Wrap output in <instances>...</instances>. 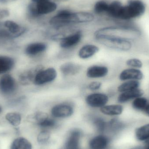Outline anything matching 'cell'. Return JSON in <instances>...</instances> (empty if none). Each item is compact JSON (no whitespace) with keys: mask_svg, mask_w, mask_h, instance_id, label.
Returning <instances> with one entry per match:
<instances>
[{"mask_svg":"<svg viewBox=\"0 0 149 149\" xmlns=\"http://www.w3.org/2000/svg\"><path fill=\"white\" fill-rule=\"evenodd\" d=\"M95 38L104 46L120 51H130L134 45V39L100 30L95 33Z\"/></svg>","mask_w":149,"mask_h":149,"instance_id":"6da1fadb","label":"cell"},{"mask_svg":"<svg viewBox=\"0 0 149 149\" xmlns=\"http://www.w3.org/2000/svg\"><path fill=\"white\" fill-rule=\"evenodd\" d=\"M148 10L143 0H127L123 3L118 21L121 22H134L144 15Z\"/></svg>","mask_w":149,"mask_h":149,"instance_id":"7a4b0ae2","label":"cell"},{"mask_svg":"<svg viewBox=\"0 0 149 149\" xmlns=\"http://www.w3.org/2000/svg\"><path fill=\"white\" fill-rule=\"evenodd\" d=\"M81 23V16L80 11L74 12L66 9L60 10L49 20L50 24L56 28Z\"/></svg>","mask_w":149,"mask_h":149,"instance_id":"3957f363","label":"cell"},{"mask_svg":"<svg viewBox=\"0 0 149 149\" xmlns=\"http://www.w3.org/2000/svg\"><path fill=\"white\" fill-rule=\"evenodd\" d=\"M57 8V4L56 3L50 0H46L37 3L31 2L28 6V12L31 17L36 18L52 13Z\"/></svg>","mask_w":149,"mask_h":149,"instance_id":"277c9868","label":"cell"},{"mask_svg":"<svg viewBox=\"0 0 149 149\" xmlns=\"http://www.w3.org/2000/svg\"><path fill=\"white\" fill-rule=\"evenodd\" d=\"M57 76V73L55 68L49 67L42 69L36 74L33 82L37 86L45 85L55 80Z\"/></svg>","mask_w":149,"mask_h":149,"instance_id":"5b68a950","label":"cell"},{"mask_svg":"<svg viewBox=\"0 0 149 149\" xmlns=\"http://www.w3.org/2000/svg\"><path fill=\"white\" fill-rule=\"evenodd\" d=\"M108 101V96L101 93H94L88 95L86 99L88 105L93 108H101L106 106Z\"/></svg>","mask_w":149,"mask_h":149,"instance_id":"8992f818","label":"cell"},{"mask_svg":"<svg viewBox=\"0 0 149 149\" xmlns=\"http://www.w3.org/2000/svg\"><path fill=\"white\" fill-rule=\"evenodd\" d=\"M16 87L15 81L10 74H4L0 78V91L3 94H11L15 92Z\"/></svg>","mask_w":149,"mask_h":149,"instance_id":"52a82bcc","label":"cell"},{"mask_svg":"<svg viewBox=\"0 0 149 149\" xmlns=\"http://www.w3.org/2000/svg\"><path fill=\"white\" fill-rule=\"evenodd\" d=\"M144 78V74L141 69L128 67L124 69L119 74V79L122 81L128 80H142Z\"/></svg>","mask_w":149,"mask_h":149,"instance_id":"ba28073f","label":"cell"},{"mask_svg":"<svg viewBox=\"0 0 149 149\" xmlns=\"http://www.w3.org/2000/svg\"><path fill=\"white\" fill-rule=\"evenodd\" d=\"M74 109L72 106L66 103H61L54 106L52 109L51 113L56 118H64L72 115Z\"/></svg>","mask_w":149,"mask_h":149,"instance_id":"9c48e42d","label":"cell"},{"mask_svg":"<svg viewBox=\"0 0 149 149\" xmlns=\"http://www.w3.org/2000/svg\"><path fill=\"white\" fill-rule=\"evenodd\" d=\"M82 33L81 31H76L73 34L62 38L60 41L61 48L70 49L76 46L80 42L82 38Z\"/></svg>","mask_w":149,"mask_h":149,"instance_id":"30bf717a","label":"cell"},{"mask_svg":"<svg viewBox=\"0 0 149 149\" xmlns=\"http://www.w3.org/2000/svg\"><path fill=\"white\" fill-rule=\"evenodd\" d=\"M144 94V91L140 88L132 91L120 93L117 97V101L120 104L127 103L130 101H132L137 97L143 96Z\"/></svg>","mask_w":149,"mask_h":149,"instance_id":"8fae6325","label":"cell"},{"mask_svg":"<svg viewBox=\"0 0 149 149\" xmlns=\"http://www.w3.org/2000/svg\"><path fill=\"white\" fill-rule=\"evenodd\" d=\"M110 140L104 135H98L93 137L89 142L90 149H108Z\"/></svg>","mask_w":149,"mask_h":149,"instance_id":"7c38bea8","label":"cell"},{"mask_svg":"<svg viewBox=\"0 0 149 149\" xmlns=\"http://www.w3.org/2000/svg\"><path fill=\"white\" fill-rule=\"evenodd\" d=\"M108 72V69L106 66L93 65L87 70L86 75L88 78L96 79L105 77Z\"/></svg>","mask_w":149,"mask_h":149,"instance_id":"4fadbf2b","label":"cell"},{"mask_svg":"<svg viewBox=\"0 0 149 149\" xmlns=\"http://www.w3.org/2000/svg\"><path fill=\"white\" fill-rule=\"evenodd\" d=\"M123 3L120 0H113L109 3L107 14L115 22H118L119 16L123 6Z\"/></svg>","mask_w":149,"mask_h":149,"instance_id":"5bb4252c","label":"cell"},{"mask_svg":"<svg viewBox=\"0 0 149 149\" xmlns=\"http://www.w3.org/2000/svg\"><path fill=\"white\" fill-rule=\"evenodd\" d=\"M3 25L12 35L13 38L20 36L26 31L25 27H22L15 22L7 20L3 23Z\"/></svg>","mask_w":149,"mask_h":149,"instance_id":"9a60e30c","label":"cell"},{"mask_svg":"<svg viewBox=\"0 0 149 149\" xmlns=\"http://www.w3.org/2000/svg\"><path fill=\"white\" fill-rule=\"evenodd\" d=\"M134 136L140 142H147L149 141V123L143 124L135 129Z\"/></svg>","mask_w":149,"mask_h":149,"instance_id":"2e32d148","label":"cell"},{"mask_svg":"<svg viewBox=\"0 0 149 149\" xmlns=\"http://www.w3.org/2000/svg\"><path fill=\"white\" fill-rule=\"evenodd\" d=\"M47 49V45L44 43L35 42L29 45L25 49L28 56H34L42 53Z\"/></svg>","mask_w":149,"mask_h":149,"instance_id":"e0dca14e","label":"cell"},{"mask_svg":"<svg viewBox=\"0 0 149 149\" xmlns=\"http://www.w3.org/2000/svg\"><path fill=\"white\" fill-rule=\"evenodd\" d=\"M124 110L123 106L121 104H112L107 105L101 108L102 113L110 116H117L123 113Z\"/></svg>","mask_w":149,"mask_h":149,"instance_id":"ac0fdd59","label":"cell"},{"mask_svg":"<svg viewBox=\"0 0 149 149\" xmlns=\"http://www.w3.org/2000/svg\"><path fill=\"white\" fill-rule=\"evenodd\" d=\"M99 48L93 45H86L81 48L79 51V56L82 59H87L99 52Z\"/></svg>","mask_w":149,"mask_h":149,"instance_id":"d6986e66","label":"cell"},{"mask_svg":"<svg viewBox=\"0 0 149 149\" xmlns=\"http://www.w3.org/2000/svg\"><path fill=\"white\" fill-rule=\"evenodd\" d=\"M81 70V66L73 63H66L60 66V71L65 75H73L78 74Z\"/></svg>","mask_w":149,"mask_h":149,"instance_id":"ffe728a7","label":"cell"},{"mask_svg":"<svg viewBox=\"0 0 149 149\" xmlns=\"http://www.w3.org/2000/svg\"><path fill=\"white\" fill-rule=\"evenodd\" d=\"M81 133L78 130H74L71 133L65 143V149L79 148Z\"/></svg>","mask_w":149,"mask_h":149,"instance_id":"44dd1931","label":"cell"},{"mask_svg":"<svg viewBox=\"0 0 149 149\" xmlns=\"http://www.w3.org/2000/svg\"><path fill=\"white\" fill-rule=\"evenodd\" d=\"M141 82L139 81L128 80L123 81L117 88L120 93L132 91L140 88Z\"/></svg>","mask_w":149,"mask_h":149,"instance_id":"7402d4cb","label":"cell"},{"mask_svg":"<svg viewBox=\"0 0 149 149\" xmlns=\"http://www.w3.org/2000/svg\"><path fill=\"white\" fill-rule=\"evenodd\" d=\"M149 102L148 99L143 95L133 100L131 102V106L133 109L136 111L143 112Z\"/></svg>","mask_w":149,"mask_h":149,"instance_id":"603a6c76","label":"cell"},{"mask_svg":"<svg viewBox=\"0 0 149 149\" xmlns=\"http://www.w3.org/2000/svg\"><path fill=\"white\" fill-rule=\"evenodd\" d=\"M14 65V60L11 58L0 56V74H3L10 70Z\"/></svg>","mask_w":149,"mask_h":149,"instance_id":"cb8c5ba5","label":"cell"},{"mask_svg":"<svg viewBox=\"0 0 149 149\" xmlns=\"http://www.w3.org/2000/svg\"><path fill=\"white\" fill-rule=\"evenodd\" d=\"M10 149H32V145L25 138L18 137L13 142Z\"/></svg>","mask_w":149,"mask_h":149,"instance_id":"d4e9b609","label":"cell"},{"mask_svg":"<svg viewBox=\"0 0 149 149\" xmlns=\"http://www.w3.org/2000/svg\"><path fill=\"white\" fill-rule=\"evenodd\" d=\"M125 127V123L117 118L112 119L108 123V127L113 132L121 131L123 130Z\"/></svg>","mask_w":149,"mask_h":149,"instance_id":"484cf974","label":"cell"},{"mask_svg":"<svg viewBox=\"0 0 149 149\" xmlns=\"http://www.w3.org/2000/svg\"><path fill=\"white\" fill-rule=\"evenodd\" d=\"M109 3L105 0L97 1L94 6V11L97 14L107 13L108 9Z\"/></svg>","mask_w":149,"mask_h":149,"instance_id":"4316f807","label":"cell"},{"mask_svg":"<svg viewBox=\"0 0 149 149\" xmlns=\"http://www.w3.org/2000/svg\"><path fill=\"white\" fill-rule=\"evenodd\" d=\"M6 120L14 127H17L20 125L22 117L20 114L17 113H9L5 116Z\"/></svg>","mask_w":149,"mask_h":149,"instance_id":"83f0119b","label":"cell"},{"mask_svg":"<svg viewBox=\"0 0 149 149\" xmlns=\"http://www.w3.org/2000/svg\"><path fill=\"white\" fill-rule=\"evenodd\" d=\"M127 66L130 68L141 69L143 66V63L141 59L136 58H129L126 61Z\"/></svg>","mask_w":149,"mask_h":149,"instance_id":"f1b7e54d","label":"cell"},{"mask_svg":"<svg viewBox=\"0 0 149 149\" xmlns=\"http://www.w3.org/2000/svg\"><path fill=\"white\" fill-rule=\"evenodd\" d=\"M94 125L99 132H103L108 127V123L102 118L98 117L94 120Z\"/></svg>","mask_w":149,"mask_h":149,"instance_id":"f546056e","label":"cell"},{"mask_svg":"<svg viewBox=\"0 0 149 149\" xmlns=\"http://www.w3.org/2000/svg\"><path fill=\"white\" fill-rule=\"evenodd\" d=\"M56 124L55 120L48 117L41 122L38 125L42 128H51L54 127Z\"/></svg>","mask_w":149,"mask_h":149,"instance_id":"4dcf8cb0","label":"cell"},{"mask_svg":"<svg viewBox=\"0 0 149 149\" xmlns=\"http://www.w3.org/2000/svg\"><path fill=\"white\" fill-rule=\"evenodd\" d=\"M50 137L49 133L47 131L41 132L38 136V141L39 142L43 143L47 142Z\"/></svg>","mask_w":149,"mask_h":149,"instance_id":"1f68e13d","label":"cell"},{"mask_svg":"<svg viewBox=\"0 0 149 149\" xmlns=\"http://www.w3.org/2000/svg\"><path fill=\"white\" fill-rule=\"evenodd\" d=\"M101 86V82L98 81H94L89 83L88 87L91 91H96L100 89Z\"/></svg>","mask_w":149,"mask_h":149,"instance_id":"d6a6232c","label":"cell"},{"mask_svg":"<svg viewBox=\"0 0 149 149\" xmlns=\"http://www.w3.org/2000/svg\"><path fill=\"white\" fill-rule=\"evenodd\" d=\"M10 15L9 11L7 9L0 10V19L8 17Z\"/></svg>","mask_w":149,"mask_h":149,"instance_id":"836d02e7","label":"cell"},{"mask_svg":"<svg viewBox=\"0 0 149 149\" xmlns=\"http://www.w3.org/2000/svg\"><path fill=\"white\" fill-rule=\"evenodd\" d=\"M17 0H0V3L5 4V3H9L15 1Z\"/></svg>","mask_w":149,"mask_h":149,"instance_id":"e575fe53","label":"cell"},{"mask_svg":"<svg viewBox=\"0 0 149 149\" xmlns=\"http://www.w3.org/2000/svg\"><path fill=\"white\" fill-rule=\"evenodd\" d=\"M143 112H144V113L147 116L149 117V102L148 106H147V107L146 108Z\"/></svg>","mask_w":149,"mask_h":149,"instance_id":"d590c367","label":"cell"},{"mask_svg":"<svg viewBox=\"0 0 149 149\" xmlns=\"http://www.w3.org/2000/svg\"><path fill=\"white\" fill-rule=\"evenodd\" d=\"M129 149H144V146H136L132 147Z\"/></svg>","mask_w":149,"mask_h":149,"instance_id":"8d00e7d4","label":"cell"},{"mask_svg":"<svg viewBox=\"0 0 149 149\" xmlns=\"http://www.w3.org/2000/svg\"><path fill=\"white\" fill-rule=\"evenodd\" d=\"M144 149H149V141L145 143V145L144 146Z\"/></svg>","mask_w":149,"mask_h":149,"instance_id":"74e56055","label":"cell"},{"mask_svg":"<svg viewBox=\"0 0 149 149\" xmlns=\"http://www.w3.org/2000/svg\"><path fill=\"white\" fill-rule=\"evenodd\" d=\"M31 1L32 2L37 3L40 2L42 1H46V0H31Z\"/></svg>","mask_w":149,"mask_h":149,"instance_id":"f35d334b","label":"cell"},{"mask_svg":"<svg viewBox=\"0 0 149 149\" xmlns=\"http://www.w3.org/2000/svg\"><path fill=\"white\" fill-rule=\"evenodd\" d=\"M1 112V107H0V113Z\"/></svg>","mask_w":149,"mask_h":149,"instance_id":"ab89813d","label":"cell"},{"mask_svg":"<svg viewBox=\"0 0 149 149\" xmlns=\"http://www.w3.org/2000/svg\"><path fill=\"white\" fill-rule=\"evenodd\" d=\"M75 149H79V148Z\"/></svg>","mask_w":149,"mask_h":149,"instance_id":"60d3db41","label":"cell"}]
</instances>
